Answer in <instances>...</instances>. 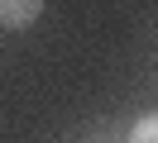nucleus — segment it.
I'll return each mask as SVG.
<instances>
[{"mask_svg":"<svg viewBox=\"0 0 158 143\" xmlns=\"http://www.w3.org/2000/svg\"><path fill=\"white\" fill-rule=\"evenodd\" d=\"M43 14V0H0V24L5 29H29Z\"/></svg>","mask_w":158,"mask_h":143,"instance_id":"1","label":"nucleus"},{"mask_svg":"<svg viewBox=\"0 0 158 143\" xmlns=\"http://www.w3.org/2000/svg\"><path fill=\"white\" fill-rule=\"evenodd\" d=\"M129 143H158V114H144L129 129Z\"/></svg>","mask_w":158,"mask_h":143,"instance_id":"2","label":"nucleus"}]
</instances>
